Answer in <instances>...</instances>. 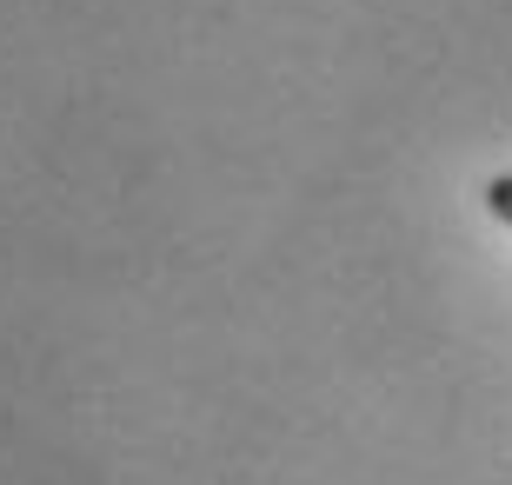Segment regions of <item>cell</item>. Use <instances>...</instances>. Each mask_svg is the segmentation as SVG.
I'll list each match as a JSON object with an SVG mask.
<instances>
[{"label":"cell","mask_w":512,"mask_h":485,"mask_svg":"<svg viewBox=\"0 0 512 485\" xmlns=\"http://www.w3.org/2000/svg\"><path fill=\"white\" fill-rule=\"evenodd\" d=\"M486 206H493V220L512 226V173H493V180H486Z\"/></svg>","instance_id":"obj_1"}]
</instances>
